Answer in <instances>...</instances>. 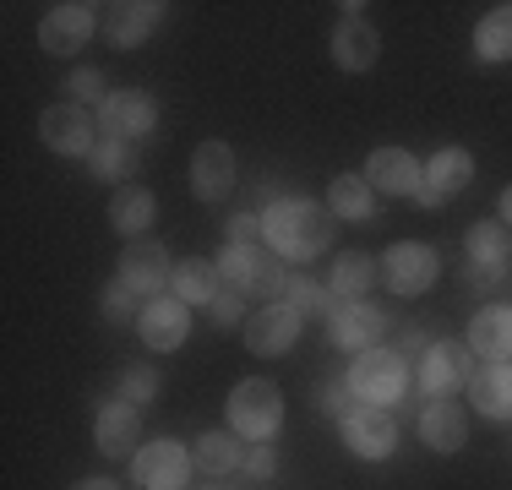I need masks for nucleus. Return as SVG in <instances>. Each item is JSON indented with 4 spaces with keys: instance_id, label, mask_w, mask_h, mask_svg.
<instances>
[{
    "instance_id": "1",
    "label": "nucleus",
    "mask_w": 512,
    "mask_h": 490,
    "mask_svg": "<svg viewBox=\"0 0 512 490\" xmlns=\"http://www.w3.org/2000/svg\"><path fill=\"white\" fill-rule=\"evenodd\" d=\"M262 235L278 256L311 262V256H322L327 240H333V213H327L322 202H306V196H278L262 213Z\"/></svg>"
},
{
    "instance_id": "27",
    "label": "nucleus",
    "mask_w": 512,
    "mask_h": 490,
    "mask_svg": "<svg viewBox=\"0 0 512 490\" xmlns=\"http://www.w3.org/2000/svg\"><path fill=\"white\" fill-rule=\"evenodd\" d=\"M327 213H338V218H371L376 213V191H371V180L365 175H338L333 180V191H327Z\"/></svg>"
},
{
    "instance_id": "9",
    "label": "nucleus",
    "mask_w": 512,
    "mask_h": 490,
    "mask_svg": "<svg viewBox=\"0 0 512 490\" xmlns=\"http://www.w3.org/2000/svg\"><path fill=\"white\" fill-rule=\"evenodd\" d=\"M39 137L50 153L60 158H82V153H93V115L82 104H55V109H44V120H39Z\"/></svg>"
},
{
    "instance_id": "15",
    "label": "nucleus",
    "mask_w": 512,
    "mask_h": 490,
    "mask_svg": "<svg viewBox=\"0 0 512 490\" xmlns=\"http://www.w3.org/2000/svg\"><path fill=\"white\" fill-rule=\"evenodd\" d=\"M104 11V39L115 44V49H131V44H142L148 33L164 22V6L158 0H120V6H99Z\"/></svg>"
},
{
    "instance_id": "7",
    "label": "nucleus",
    "mask_w": 512,
    "mask_h": 490,
    "mask_svg": "<svg viewBox=\"0 0 512 490\" xmlns=\"http://www.w3.org/2000/svg\"><path fill=\"white\" fill-rule=\"evenodd\" d=\"M93 28H99V6H50L39 22V49L44 55H77L82 44L93 39Z\"/></svg>"
},
{
    "instance_id": "43",
    "label": "nucleus",
    "mask_w": 512,
    "mask_h": 490,
    "mask_svg": "<svg viewBox=\"0 0 512 490\" xmlns=\"http://www.w3.org/2000/svg\"><path fill=\"white\" fill-rule=\"evenodd\" d=\"M71 490H120V485H115V480H77Z\"/></svg>"
},
{
    "instance_id": "34",
    "label": "nucleus",
    "mask_w": 512,
    "mask_h": 490,
    "mask_svg": "<svg viewBox=\"0 0 512 490\" xmlns=\"http://www.w3.org/2000/svg\"><path fill=\"white\" fill-rule=\"evenodd\" d=\"M240 316H246V294H240V289H218L213 305H207V322H213L218 333H235Z\"/></svg>"
},
{
    "instance_id": "10",
    "label": "nucleus",
    "mask_w": 512,
    "mask_h": 490,
    "mask_svg": "<svg viewBox=\"0 0 512 490\" xmlns=\"http://www.w3.org/2000/svg\"><path fill=\"white\" fill-rule=\"evenodd\" d=\"M474 365H469V343H431L420 360V387L431 392V398H453L458 387H469Z\"/></svg>"
},
{
    "instance_id": "26",
    "label": "nucleus",
    "mask_w": 512,
    "mask_h": 490,
    "mask_svg": "<svg viewBox=\"0 0 512 490\" xmlns=\"http://www.w3.org/2000/svg\"><path fill=\"white\" fill-rule=\"evenodd\" d=\"M376 278H382V262H376V256L344 251V256H338V267H333V294H338V300H360Z\"/></svg>"
},
{
    "instance_id": "46",
    "label": "nucleus",
    "mask_w": 512,
    "mask_h": 490,
    "mask_svg": "<svg viewBox=\"0 0 512 490\" xmlns=\"http://www.w3.org/2000/svg\"><path fill=\"white\" fill-rule=\"evenodd\" d=\"M213 490H224V485H213Z\"/></svg>"
},
{
    "instance_id": "36",
    "label": "nucleus",
    "mask_w": 512,
    "mask_h": 490,
    "mask_svg": "<svg viewBox=\"0 0 512 490\" xmlns=\"http://www.w3.org/2000/svg\"><path fill=\"white\" fill-rule=\"evenodd\" d=\"M104 316L109 322H142V311H137V289H126L115 278V284L104 289Z\"/></svg>"
},
{
    "instance_id": "42",
    "label": "nucleus",
    "mask_w": 512,
    "mask_h": 490,
    "mask_svg": "<svg viewBox=\"0 0 512 490\" xmlns=\"http://www.w3.org/2000/svg\"><path fill=\"white\" fill-rule=\"evenodd\" d=\"M425 349V333H404V343H398V354H404V360H409V354H420Z\"/></svg>"
},
{
    "instance_id": "31",
    "label": "nucleus",
    "mask_w": 512,
    "mask_h": 490,
    "mask_svg": "<svg viewBox=\"0 0 512 490\" xmlns=\"http://www.w3.org/2000/svg\"><path fill=\"white\" fill-rule=\"evenodd\" d=\"M88 158H93V169H99L104 180H131V175H137V164H142L137 147H131V142H115V137H104Z\"/></svg>"
},
{
    "instance_id": "45",
    "label": "nucleus",
    "mask_w": 512,
    "mask_h": 490,
    "mask_svg": "<svg viewBox=\"0 0 512 490\" xmlns=\"http://www.w3.org/2000/svg\"><path fill=\"white\" fill-rule=\"evenodd\" d=\"M507 262H512V251H507Z\"/></svg>"
},
{
    "instance_id": "17",
    "label": "nucleus",
    "mask_w": 512,
    "mask_h": 490,
    "mask_svg": "<svg viewBox=\"0 0 512 490\" xmlns=\"http://www.w3.org/2000/svg\"><path fill=\"white\" fill-rule=\"evenodd\" d=\"M186 474H191V458H186V447L169 441V436L137 452V485L142 490H180Z\"/></svg>"
},
{
    "instance_id": "35",
    "label": "nucleus",
    "mask_w": 512,
    "mask_h": 490,
    "mask_svg": "<svg viewBox=\"0 0 512 490\" xmlns=\"http://www.w3.org/2000/svg\"><path fill=\"white\" fill-rule=\"evenodd\" d=\"M153 392H158L153 365H126V371H120V398L126 403H153Z\"/></svg>"
},
{
    "instance_id": "21",
    "label": "nucleus",
    "mask_w": 512,
    "mask_h": 490,
    "mask_svg": "<svg viewBox=\"0 0 512 490\" xmlns=\"http://www.w3.org/2000/svg\"><path fill=\"white\" fill-rule=\"evenodd\" d=\"M295 338H300V316L289 311V305H262V311L246 322V343L256 354H284V349H295Z\"/></svg>"
},
{
    "instance_id": "12",
    "label": "nucleus",
    "mask_w": 512,
    "mask_h": 490,
    "mask_svg": "<svg viewBox=\"0 0 512 490\" xmlns=\"http://www.w3.org/2000/svg\"><path fill=\"white\" fill-rule=\"evenodd\" d=\"M137 333H142V343H148V349H158V354L180 349V343H186V333H191L186 300H175V294H153V300L142 305Z\"/></svg>"
},
{
    "instance_id": "37",
    "label": "nucleus",
    "mask_w": 512,
    "mask_h": 490,
    "mask_svg": "<svg viewBox=\"0 0 512 490\" xmlns=\"http://www.w3.org/2000/svg\"><path fill=\"white\" fill-rule=\"evenodd\" d=\"M66 93H71V104H82V98H99V104H104V77H99V71H93V66H77V71H71V82H66Z\"/></svg>"
},
{
    "instance_id": "11",
    "label": "nucleus",
    "mask_w": 512,
    "mask_h": 490,
    "mask_svg": "<svg viewBox=\"0 0 512 490\" xmlns=\"http://www.w3.org/2000/svg\"><path fill=\"white\" fill-rule=\"evenodd\" d=\"M120 284L153 300V294H164V284H175V262H169L164 245H153V240H131V245H126V256H120Z\"/></svg>"
},
{
    "instance_id": "18",
    "label": "nucleus",
    "mask_w": 512,
    "mask_h": 490,
    "mask_svg": "<svg viewBox=\"0 0 512 490\" xmlns=\"http://www.w3.org/2000/svg\"><path fill=\"white\" fill-rule=\"evenodd\" d=\"M93 436H99V452L104 458H126V452H142V414L137 403L115 398L99 409V425H93Z\"/></svg>"
},
{
    "instance_id": "33",
    "label": "nucleus",
    "mask_w": 512,
    "mask_h": 490,
    "mask_svg": "<svg viewBox=\"0 0 512 490\" xmlns=\"http://www.w3.org/2000/svg\"><path fill=\"white\" fill-rule=\"evenodd\" d=\"M512 235L507 224H474L469 229V262H507Z\"/></svg>"
},
{
    "instance_id": "28",
    "label": "nucleus",
    "mask_w": 512,
    "mask_h": 490,
    "mask_svg": "<svg viewBox=\"0 0 512 490\" xmlns=\"http://www.w3.org/2000/svg\"><path fill=\"white\" fill-rule=\"evenodd\" d=\"M240 463H246V452H240V436L235 431H207L202 441H197V469L202 474H235Z\"/></svg>"
},
{
    "instance_id": "8",
    "label": "nucleus",
    "mask_w": 512,
    "mask_h": 490,
    "mask_svg": "<svg viewBox=\"0 0 512 490\" xmlns=\"http://www.w3.org/2000/svg\"><path fill=\"white\" fill-rule=\"evenodd\" d=\"M153 120H158V104L142 88H120V93H109L99 104V131H104V137H115V142L148 137Z\"/></svg>"
},
{
    "instance_id": "41",
    "label": "nucleus",
    "mask_w": 512,
    "mask_h": 490,
    "mask_svg": "<svg viewBox=\"0 0 512 490\" xmlns=\"http://www.w3.org/2000/svg\"><path fill=\"white\" fill-rule=\"evenodd\" d=\"M256 229H262V218H256V213H235V218H229V245H251Z\"/></svg>"
},
{
    "instance_id": "32",
    "label": "nucleus",
    "mask_w": 512,
    "mask_h": 490,
    "mask_svg": "<svg viewBox=\"0 0 512 490\" xmlns=\"http://www.w3.org/2000/svg\"><path fill=\"white\" fill-rule=\"evenodd\" d=\"M333 300H338L333 289H322L316 278H300V273L289 278V294H284V305L300 316V322H306V316H327V311H333Z\"/></svg>"
},
{
    "instance_id": "4",
    "label": "nucleus",
    "mask_w": 512,
    "mask_h": 490,
    "mask_svg": "<svg viewBox=\"0 0 512 490\" xmlns=\"http://www.w3.org/2000/svg\"><path fill=\"white\" fill-rule=\"evenodd\" d=\"M404 382H409V371H404V354L398 349H365L355 360V371H349L355 398L376 403V409H387V403L404 398Z\"/></svg>"
},
{
    "instance_id": "19",
    "label": "nucleus",
    "mask_w": 512,
    "mask_h": 490,
    "mask_svg": "<svg viewBox=\"0 0 512 490\" xmlns=\"http://www.w3.org/2000/svg\"><path fill=\"white\" fill-rule=\"evenodd\" d=\"M344 441L360 452V458H387V452L398 447V425L387 409H376V403H365L344 420Z\"/></svg>"
},
{
    "instance_id": "25",
    "label": "nucleus",
    "mask_w": 512,
    "mask_h": 490,
    "mask_svg": "<svg viewBox=\"0 0 512 490\" xmlns=\"http://www.w3.org/2000/svg\"><path fill=\"white\" fill-rule=\"evenodd\" d=\"M153 213H158V202H153V191H142V186H120L115 202H109V224L126 240H142V229H153Z\"/></svg>"
},
{
    "instance_id": "2",
    "label": "nucleus",
    "mask_w": 512,
    "mask_h": 490,
    "mask_svg": "<svg viewBox=\"0 0 512 490\" xmlns=\"http://www.w3.org/2000/svg\"><path fill=\"white\" fill-rule=\"evenodd\" d=\"M218 273L229 278V289L240 294H262V300H278V294H289V267L278 251H256V245H224V256H218Z\"/></svg>"
},
{
    "instance_id": "40",
    "label": "nucleus",
    "mask_w": 512,
    "mask_h": 490,
    "mask_svg": "<svg viewBox=\"0 0 512 490\" xmlns=\"http://www.w3.org/2000/svg\"><path fill=\"white\" fill-rule=\"evenodd\" d=\"M246 469L256 474V480H273V474H278V458H273V447H251V452H246Z\"/></svg>"
},
{
    "instance_id": "16",
    "label": "nucleus",
    "mask_w": 512,
    "mask_h": 490,
    "mask_svg": "<svg viewBox=\"0 0 512 490\" xmlns=\"http://www.w3.org/2000/svg\"><path fill=\"white\" fill-rule=\"evenodd\" d=\"M365 180L382 196H414L425 175H420V158L404 153V147H376V153L365 158Z\"/></svg>"
},
{
    "instance_id": "14",
    "label": "nucleus",
    "mask_w": 512,
    "mask_h": 490,
    "mask_svg": "<svg viewBox=\"0 0 512 490\" xmlns=\"http://www.w3.org/2000/svg\"><path fill=\"white\" fill-rule=\"evenodd\" d=\"M474 180V158L463 153V147H442V153L425 164V180H420V207H442L447 196H458L463 186Z\"/></svg>"
},
{
    "instance_id": "24",
    "label": "nucleus",
    "mask_w": 512,
    "mask_h": 490,
    "mask_svg": "<svg viewBox=\"0 0 512 490\" xmlns=\"http://www.w3.org/2000/svg\"><path fill=\"white\" fill-rule=\"evenodd\" d=\"M420 436H425V447H431V452H458L463 436H469V420H463L458 403L436 398L431 409H425V420H420Z\"/></svg>"
},
{
    "instance_id": "44",
    "label": "nucleus",
    "mask_w": 512,
    "mask_h": 490,
    "mask_svg": "<svg viewBox=\"0 0 512 490\" xmlns=\"http://www.w3.org/2000/svg\"><path fill=\"white\" fill-rule=\"evenodd\" d=\"M502 224H507V229H512V186H507V191H502Z\"/></svg>"
},
{
    "instance_id": "5",
    "label": "nucleus",
    "mask_w": 512,
    "mask_h": 490,
    "mask_svg": "<svg viewBox=\"0 0 512 490\" xmlns=\"http://www.w3.org/2000/svg\"><path fill=\"white\" fill-rule=\"evenodd\" d=\"M382 284L393 289V294H404V300L425 294V289L436 284V251H431V245H420V240L387 245V256H382Z\"/></svg>"
},
{
    "instance_id": "22",
    "label": "nucleus",
    "mask_w": 512,
    "mask_h": 490,
    "mask_svg": "<svg viewBox=\"0 0 512 490\" xmlns=\"http://www.w3.org/2000/svg\"><path fill=\"white\" fill-rule=\"evenodd\" d=\"M376 55H382V39H376V28L365 17H344L333 33V60L344 71H371Z\"/></svg>"
},
{
    "instance_id": "23",
    "label": "nucleus",
    "mask_w": 512,
    "mask_h": 490,
    "mask_svg": "<svg viewBox=\"0 0 512 490\" xmlns=\"http://www.w3.org/2000/svg\"><path fill=\"white\" fill-rule=\"evenodd\" d=\"M469 349L485 354V360H512V305H491V311L474 316Z\"/></svg>"
},
{
    "instance_id": "38",
    "label": "nucleus",
    "mask_w": 512,
    "mask_h": 490,
    "mask_svg": "<svg viewBox=\"0 0 512 490\" xmlns=\"http://www.w3.org/2000/svg\"><path fill=\"white\" fill-rule=\"evenodd\" d=\"M322 414L349 420V414H355V387H349V382H327V387H322Z\"/></svg>"
},
{
    "instance_id": "30",
    "label": "nucleus",
    "mask_w": 512,
    "mask_h": 490,
    "mask_svg": "<svg viewBox=\"0 0 512 490\" xmlns=\"http://www.w3.org/2000/svg\"><path fill=\"white\" fill-rule=\"evenodd\" d=\"M218 289H224V284H218V267H207L202 256H191V262L175 267V300H186V305H213Z\"/></svg>"
},
{
    "instance_id": "6",
    "label": "nucleus",
    "mask_w": 512,
    "mask_h": 490,
    "mask_svg": "<svg viewBox=\"0 0 512 490\" xmlns=\"http://www.w3.org/2000/svg\"><path fill=\"white\" fill-rule=\"evenodd\" d=\"M387 333V316L376 311V305H365V300H333V311H327V338L338 343V349H376Z\"/></svg>"
},
{
    "instance_id": "29",
    "label": "nucleus",
    "mask_w": 512,
    "mask_h": 490,
    "mask_svg": "<svg viewBox=\"0 0 512 490\" xmlns=\"http://www.w3.org/2000/svg\"><path fill=\"white\" fill-rule=\"evenodd\" d=\"M474 55L480 60H512V6H496L474 28Z\"/></svg>"
},
{
    "instance_id": "3",
    "label": "nucleus",
    "mask_w": 512,
    "mask_h": 490,
    "mask_svg": "<svg viewBox=\"0 0 512 490\" xmlns=\"http://www.w3.org/2000/svg\"><path fill=\"white\" fill-rule=\"evenodd\" d=\"M278 420H284V398H278V387L267 376L235 382V392H229V425H235V436L267 441L278 431Z\"/></svg>"
},
{
    "instance_id": "39",
    "label": "nucleus",
    "mask_w": 512,
    "mask_h": 490,
    "mask_svg": "<svg viewBox=\"0 0 512 490\" xmlns=\"http://www.w3.org/2000/svg\"><path fill=\"white\" fill-rule=\"evenodd\" d=\"M463 278H469L474 289H496L507 278V262H469V273H463Z\"/></svg>"
},
{
    "instance_id": "13",
    "label": "nucleus",
    "mask_w": 512,
    "mask_h": 490,
    "mask_svg": "<svg viewBox=\"0 0 512 490\" xmlns=\"http://www.w3.org/2000/svg\"><path fill=\"white\" fill-rule=\"evenodd\" d=\"M191 191H197L202 202H224V196L235 191V153H229V142L207 137L197 153H191Z\"/></svg>"
},
{
    "instance_id": "20",
    "label": "nucleus",
    "mask_w": 512,
    "mask_h": 490,
    "mask_svg": "<svg viewBox=\"0 0 512 490\" xmlns=\"http://www.w3.org/2000/svg\"><path fill=\"white\" fill-rule=\"evenodd\" d=\"M469 398L485 420H512V365L507 360H485L469 376Z\"/></svg>"
}]
</instances>
